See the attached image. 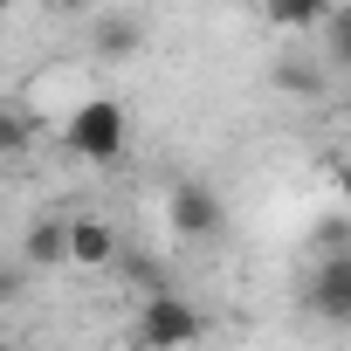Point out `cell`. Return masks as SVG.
<instances>
[{"instance_id": "cell-13", "label": "cell", "mask_w": 351, "mask_h": 351, "mask_svg": "<svg viewBox=\"0 0 351 351\" xmlns=\"http://www.w3.org/2000/svg\"><path fill=\"white\" fill-rule=\"evenodd\" d=\"M49 8H56V14H90L97 0H49Z\"/></svg>"}, {"instance_id": "cell-6", "label": "cell", "mask_w": 351, "mask_h": 351, "mask_svg": "<svg viewBox=\"0 0 351 351\" xmlns=\"http://www.w3.org/2000/svg\"><path fill=\"white\" fill-rule=\"evenodd\" d=\"M21 262H28V269H62V262H69V214H42V221L21 234Z\"/></svg>"}, {"instance_id": "cell-11", "label": "cell", "mask_w": 351, "mask_h": 351, "mask_svg": "<svg viewBox=\"0 0 351 351\" xmlns=\"http://www.w3.org/2000/svg\"><path fill=\"white\" fill-rule=\"evenodd\" d=\"M276 90H289V97H317L310 62H276Z\"/></svg>"}, {"instance_id": "cell-1", "label": "cell", "mask_w": 351, "mask_h": 351, "mask_svg": "<svg viewBox=\"0 0 351 351\" xmlns=\"http://www.w3.org/2000/svg\"><path fill=\"white\" fill-rule=\"evenodd\" d=\"M124 138H131V110H124L110 90H90V97L56 124V145H62L76 165H110V158L124 152Z\"/></svg>"}, {"instance_id": "cell-9", "label": "cell", "mask_w": 351, "mask_h": 351, "mask_svg": "<svg viewBox=\"0 0 351 351\" xmlns=\"http://www.w3.org/2000/svg\"><path fill=\"white\" fill-rule=\"evenodd\" d=\"M131 49H138V28H131V14H104V21H97V56L124 62Z\"/></svg>"}, {"instance_id": "cell-10", "label": "cell", "mask_w": 351, "mask_h": 351, "mask_svg": "<svg viewBox=\"0 0 351 351\" xmlns=\"http://www.w3.org/2000/svg\"><path fill=\"white\" fill-rule=\"evenodd\" d=\"M324 28H330V62L351 76V8H330V21H324Z\"/></svg>"}, {"instance_id": "cell-12", "label": "cell", "mask_w": 351, "mask_h": 351, "mask_svg": "<svg viewBox=\"0 0 351 351\" xmlns=\"http://www.w3.org/2000/svg\"><path fill=\"white\" fill-rule=\"evenodd\" d=\"M330 186H337V200L351 207V158H337V165H330Z\"/></svg>"}, {"instance_id": "cell-5", "label": "cell", "mask_w": 351, "mask_h": 351, "mask_svg": "<svg viewBox=\"0 0 351 351\" xmlns=\"http://www.w3.org/2000/svg\"><path fill=\"white\" fill-rule=\"evenodd\" d=\"M117 255H124V241H117V228H110V221H97V214H76V221H69V269L110 276V269H117Z\"/></svg>"}, {"instance_id": "cell-14", "label": "cell", "mask_w": 351, "mask_h": 351, "mask_svg": "<svg viewBox=\"0 0 351 351\" xmlns=\"http://www.w3.org/2000/svg\"><path fill=\"white\" fill-rule=\"evenodd\" d=\"M0 8H8V14H21V8H28V0H0Z\"/></svg>"}, {"instance_id": "cell-4", "label": "cell", "mask_w": 351, "mask_h": 351, "mask_svg": "<svg viewBox=\"0 0 351 351\" xmlns=\"http://www.w3.org/2000/svg\"><path fill=\"white\" fill-rule=\"evenodd\" d=\"M221 193L200 186V180H180V186H165V234L172 241H214L221 234Z\"/></svg>"}, {"instance_id": "cell-3", "label": "cell", "mask_w": 351, "mask_h": 351, "mask_svg": "<svg viewBox=\"0 0 351 351\" xmlns=\"http://www.w3.org/2000/svg\"><path fill=\"white\" fill-rule=\"evenodd\" d=\"M207 337V317L186 303V296H172V289H145V310H138V344H200Z\"/></svg>"}, {"instance_id": "cell-8", "label": "cell", "mask_w": 351, "mask_h": 351, "mask_svg": "<svg viewBox=\"0 0 351 351\" xmlns=\"http://www.w3.org/2000/svg\"><path fill=\"white\" fill-rule=\"evenodd\" d=\"M330 8L337 0H262V14H269L276 35H310V28L330 21Z\"/></svg>"}, {"instance_id": "cell-2", "label": "cell", "mask_w": 351, "mask_h": 351, "mask_svg": "<svg viewBox=\"0 0 351 351\" xmlns=\"http://www.w3.org/2000/svg\"><path fill=\"white\" fill-rule=\"evenodd\" d=\"M83 97H90V69H83V62H42V69H35V83L21 90V104L42 117V131H56Z\"/></svg>"}, {"instance_id": "cell-7", "label": "cell", "mask_w": 351, "mask_h": 351, "mask_svg": "<svg viewBox=\"0 0 351 351\" xmlns=\"http://www.w3.org/2000/svg\"><path fill=\"white\" fill-rule=\"evenodd\" d=\"M310 303H317V317H330V324H351V255H330V262L317 269V282H310Z\"/></svg>"}]
</instances>
